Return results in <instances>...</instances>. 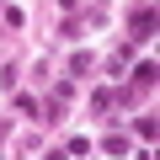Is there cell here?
Instances as JSON below:
<instances>
[{"instance_id": "obj_1", "label": "cell", "mask_w": 160, "mask_h": 160, "mask_svg": "<svg viewBox=\"0 0 160 160\" xmlns=\"http://www.w3.org/2000/svg\"><path fill=\"white\" fill-rule=\"evenodd\" d=\"M133 38H155V11H133Z\"/></svg>"}]
</instances>
